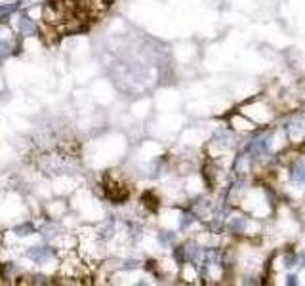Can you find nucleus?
I'll return each instance as SVG.
<instances>
[{"label":"nucleus","instance_id":"nucleus-1","mask_svg":"<svg viewBox=\"0 0 305 286\" xmlns=\"http://www.w3.org/2000/svg\"><path fill=\"white\" fill-rule=\"evenodd\" d=\"M103 187H105V191H107V197H109L115 204H122V202L128 199V189L122 187V185H118V183H115L113 180H109V175L105 177Z\"/></svg>","mask_w":305,"mask_h":286},{"label":"nucleus","instance_id":"nucleus-2","mask_svg":"<svg viewBox=\"0 0 305 286\" xmlns=\"http://www.w3.org/2000/svg\"><path fill=\"white\" fill-rule=\"evenodd\" d=\"M50 256H52L50 248H44V246H32L29 248V252H27V258L35 263H44Z\"/></svg>","mask_w":305,"mask_h":286},{"label":"nucleus","instance_id":"nucleus-3","mask_svg":"<svg viewBox=\"0 0 305 286\" xmlns=\"http://www.w3.org/2000/svg\"><path fill=\"white\" fill-rule=\"evenodd\" d=\"M17 31L21 32L23 37H32L37 32V27H35V21H32L29 16H21L19 21H17Z\"/></svg>","mask_w":305,"mask_h":286},{"label":"nucleus","instance_id":"nucleus-4","mask_svg":"<svg viewBox=\"0 0 305 286\" xmlns=\"http://www.w3.org/2000/svg\"><path fill=\"white\" fill-rule=\"evenodd\" d=\"M141 202H143L151 212H157L158 210V197H155L153 191H145V193L141 195Z\"/></svg>","mask_w":305,"mask_h":286},{"label":"nucleus","instance_id":"nucleus-5","mask_svg":"<svg viewBox=\"0 0 305 286\" xmlns=\"http://www.w3.org/2000/svg\"><path fill=\"white\" fill-rule=\"evenodd\" d=\"M17 237H27V235H31L35 233V225L32 223H21V225H17L16 229H14Z\"/></svg>","mask_w":305,"mask_h":286},{"label":"nucleus","instance_id":"nucleus-6","mask_svg":"<svg viewBox=\"0 0 305 286\" xmlns=\"http://www.w3.org/2000/svg\"><path fill=\"white\" fill-rule=\"evenodd\" d=\"M294 182L296 183H305V164H297L294 168Z\"/></svg>","mask_w":305,"mask_h":286},{"label":"nucleus","instance_id":"nucleus-7","mask_svg":"<svg viewBox=\"0 0 305 286\" xmlns=\"http://www.w3.org/2000/svg\"><path fill=\"white\" fill-rule=\"evenodd\" d=\"M12 44H10L8 40H0V57H6V56H10L12 52Z\"/></svg>","mask_w":305,"mask_h":286},{"label":"nucleus","instance_id":"nucleus-8","mask_svg":"<svg viewBox=\"0 0 305 286\" xmlns=\"http://www.w3.org/2000/svg\"><path fill=\"white\" fill-rule=\"evenodd\" d=\"M32 282H35V284H50V280H48L46 277H42V275H35V277H32Z\"/></svg>","mask_w":305,"mask_h":286},{"label":"nucleus","instance_id":"nucleus-9","mask_svg":"<svg viewBox=\"0 0 305 286\" xmlns=\"http://www.w3.org/2000/svg\"><path fill=\"white\" fill-rule=\"evenodd\" d=\"M158 240H160L162 244H168L170 240H174V235H172V233H162V235L158 237Z\"/></svg>","mask_w":305,"mask_h":286}]
</instances>
